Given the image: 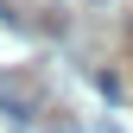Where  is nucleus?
<instances>
[{
	"instance_id": "f257e3e1",
	"label": "nucleus",
	"mask_w": 133,
	"mask_h": 133,
	"mask_svg": "<svg viewBox=\"0 0 133 133\" xmlns=\"http://www.w3.org/2000/svg\"><path fill=\"white\" fill-rule=\"evenodd\" d=\"M0 108H6L13 127H38V114H44V89H38L32 76H13V82H0Z\"/></svg>"
},
{
	"instance_id": "f03ea898",
	"label": "nucleus",
	"mask_w": 133,
	"mask_h": 133,
	"mask_svg": "<svg viewBox=\"0 0 133 133\" xmlns=\"http://www.w3.org/2000/svg\"><path fill=\"white\" fill-rule=\"evenodd\" d=\"M89 133H121V127H114V121H102V127H89Z\"/></svg>"
}]
</instances>
